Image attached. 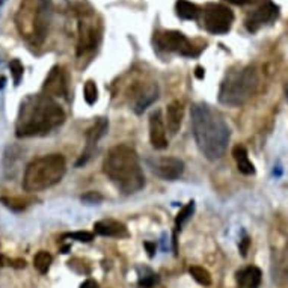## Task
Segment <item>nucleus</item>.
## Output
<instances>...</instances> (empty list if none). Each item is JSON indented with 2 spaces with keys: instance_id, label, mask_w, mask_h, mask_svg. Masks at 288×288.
<instances>
[{
  "instance_id": "obj_1",
  "label": "nucleus",
  "mask_w": 288,
  "mask_h": 288,
  "mask_svg": "<svg viewBox=\"0 0 288 288\" xmlns=\"http://www.w3.org/2000/svg\"><path fill=\"white\" fill-rule=\"evenodd\" d=\"M65 113L62 107L45 94L26 97L20 106L15 134L18 137L45 136L62 126Z\"/></svg>"
},
{
  "instance_id": "obj_2",
  "label": "nucleus",
  "mask_w": 288,
  "mask_h": 288,
  "mask_svg": "<svg viewBox=\"0 0 288 288\" xmlns=\"http://www.w3.org/2000/svg\"><path fill=\"white\" fill-rule=\"evenodd\" d=\"M192 128L199 151L208 160H218L224 156L231 131L218 110L204 103L193 104Z\"/></svg>"
},
{
  "instance_id": "obj_3",
  "label": "nucleus",
  "mask_w": 288,
  "mask_h": 288,
  "mask_svg": "<svg viewBox=\"0 0 288 288\" xmlns=\"http://www.w3.org/2000/svg\"><path fill=\"white\" fill-rule=\"evenodd\" d=\"M103 171L119 192L131 195L145 186V175L136 151L128 145L113 147L103 163Z\"/></svg>"
},
{
  "instance_id": "obj_4",
  "label": "nucleus",
  "mask_w": 288,
  "mask_h": 288,
  "mask_svg": "<svg viewBox=\"0 0 288 288\" xmlns=\"http://www.w3.org/2000/svg\"><path fill=\"white\" fill-rule=\"evenodd\" d=\"M15 21L23 38L33 45L42 44L52 21L50 0H25L18 9Z\"/></svg>"
},
{
  "instance_id": "obj_5",
  "label": "nucleus",
  "mask_w": 288,
  "mask_h": 288,
  "mask_svg": "<svg viewBox=\"0 0 288 288\" xmlns=\"http://www.w3.org/2000/svg\"><path fill=\"white\" fill-rule=\"evenodd\" d=\"M66 171V163L61 154H49L31 161L23 178V189L26 192H41L58 184Z\"/></svg>"
},
{
  "instance_id": "obj_6",
  "label": "nucleus",
  "mask_w": 288,
  "mask_h": 288,
  "mask_svg": "<svg viewBox=\"0 0 288 288\" xmlns=\"http://www.w3.org/2000/svg\"><path fill=\"white\" fill-rule=\"evenodd\" d=\"M256 85L258 79L255 71L251 68L231 73L221 86L219 101L229 106H238L255 92Z\"/></svg>"
},
{
  "instance_id": "obj_7",
  "label": "nucleus",
  "mask_w": 288,
  "mask_h": 288,
  "mask_svg": "<svg viewBox=\"0 0 288 288\" xmlns=\"http://www.w3.org/2000/svg\"><path fill=\"white\" fill-rule=\"evenodd\" d=\"M204 28L213 35L228 33L234 23V12L222 3H207L204 8Z\"/></svg>"
},
{
  "instance_id": "obj_8",
  "label": "nucleus",
  "mask_w": 288,
  "mask_h": 288,
  "mask_svg": "<svg viewBox=\"0 0 288 288\" xmlns=\"http://www.w3.org/2000/svg\"><path fill=\"white\" fill-rule=\"evenodd\" d=\"M156 44L157 47L164 52H174L181 56H198L199 52L195 50L193 44L183 35L177 31H169V32H160L156 35Z\"/></svg>"
},
{
  "instance_id": "obj_9",
  "label": "nucleus",
  "mask_w": 288,
  "mask_h": 288,
  "mask_svg": "<svg viewBox=\"0 0 288 288\" xmlns=\"http://www.w3.org/2000/svg\"><path fill=\"white\" fill-rule=\"evenodd\" d=\"M279 15V6L273 2L266 0L262 2L254 12H251L246 18V28L249 32H256L261 26L275 21Z\"/></svg>"
},
{
  "instance_id": "obj_10",
  "label": "nucleus",
  "mask_w": 288,
  "mask_h": 288,
  "mask_svg": "<svg viewBox=\"0 0 288 288\" xmlns=\"http://www.w3.org/2000/svg\"><path fill=\"white\" fill-rule=\"evenodd\" d=\"M100 38V31L97 29L94 20L89 15H85L83 20L79 21V42H77V55L82 56L97 47Z\"/></svg>"
},
{
  "instance_id": "obj_11",
  "label": "nucleus",
  "mask_w": 288,
  "mask_h": 288,
  "mask_svg": "<svg viewBox=\"0 0 288 288\" xmlns=\"http://www.w3.org/2000/svg\"><path fill=\"white\" fill-rule=\"evenodd\" d=\"M42 92L49 97H66L68 95V83L65 71L61 66H53L49 73L44 85Z\"/></svg>"
},
{
  "instance_id": "obj_12",
  "label": "nucleus",
  "mask_w": 288,
  "mask_h": 288,
  "mask_svg": "<svg viewBox=\"0 0 288 288\" xmlns=\"http://www.w3.org/2000/svg\"><path fill=\"white\" fill-rule=\"evenodd\" d=\"M107 128H109V121L106 118H100L95 124L86 131V148L82 153V157L77 160L76 166H82V164H85L86 161L89 160V157L92 156L94 148L97 147L98 140L106 134Z\"/></svg>"
},
{
  "instance_id": "obj_13",
  "label": "nucleus",
  "mask_w": 288,
  "mask_h": 288,
  "mask_svg": "<svg viewBox=\"0 0 288 288\" xmlns=\"http://www.w3.org/2000/svg\"><path fill=\"white\" fill-rule=\"evenodd\" d=\"M153 171L163 180L174 181L183 175L184 163L177 157H164L156 161V164L153 166Z\"/></svg>"
},
{
  "instance_id": "obj_14",
  "label": "nucleus",
  "mask_w": 288,
  "mask_h": 288,
  "mask_svg": "<svg viewBox=\"0 0 288 288\" xmlns=\"http://www.w3.org/2000/svg\"><path fill=\"white\" fill-rule=\"evenodd\" d=\"M150 140L156 150L167 148L166 127H164V119L161 116L160 110H154L150 115Z\"/></svg>"
},
{
  "instance_id": "obj_15",
  "label": "nucleus",
  "mask_w": 288,
  "mask_h": 288,
  "mask_svg": "<svg viewBox=\"0 0 288 288\" xmlns=\"http://www.w3.org/2000/svg\"><path fill=\"white\" fill-rule=\"evenodd\" d=\"M159 98V86L156 83H150L145 88H142L139 91V94L136 95L134 104H133V110L140 115L148 106H151L156 100Z\"/></svg>"
},
{
  "instance_id": "obj_16",
  "label": "nucleus",
  "mask_w": 288,
  "mask_h": 288,
  "mask_svg": "<svg viewBox=\"0 0 288 288\" xmlns=\"http://www.w3.org/2000/svg\"><path fill=\"white\" fill-rule=\"evenodd\" d=\"M94 231L98 235H104V237H127L128 231L126 225L113 221V219H106V221H100L94 224Z\"/></svg>"
},
{
  "instance_id": "obj_17",
  "label": "nucleus",
  "mask_w": 288,
  "mask_h": 288,
  "mask_svg": "<svg viewBox=\"0 0 288 288\" xmlns=\"http://www.w3.org/2000/svg\"><path fill=\"white\" fill-rule=\"evenodd\" d=\"M183 116H184V109L183 104L175 100L172 103L167 104L166 109V123H167V128L172 134H177L181 128V123H183Z\"/></svg>"
},
{
  "instance_id": "obj_18",
  "label": "nucleus",
  "mask_w": 288,
  "mask_h": 288,
  "mask_svg": "<svg viewBox=\"0 0 288 288\" xmlns=\"http://www.w3.org/2000/svg\"><path fill=\"white\" fill-rule=\"evenodd\" d=\"M273 275L275 281H279L281 278L288 279V242L282 245V248L276 249L273 252Z\"/></svg>"
},
{
  "instance_id": "obj_19",
  "label": "nucleus",
  "mask_w": 288,
  "mask_h": 288,
  "mask_svg": "<svg viewBox=\"0 0 288 288\" xmlns=\"http://www.w3.org/2000/svg\"><path fill=\"white\" fill-rule=\"evenodd\" d=\"M261 270L255 266L245 267L237 272L238 288H258L261 284Z\"/></svg>"
},
{
  "instance_id": "obj_20",
  "label": "nucleus",
  "mask_w": 288,
  "mask_h": 288,
  "mask_svg": "<svg viewBox=\"0 0 288 288\" xmlns=\"http://www.w3.org/2000/svg\"><path fill=\"white\" fill-rule=\"evenodd\" d=\"M232 156H234V160L237 161V167L242 174H245V175L255 174V167H254L252 161L249 160L248 151L243 145H235L232 150Z\"/></svg>"
},
{
  "instance_id": "obj_21",
  "label": "nucleus",
  "mask_w": 288,
  "mask_h": 288,
  "mask_svg": "<svg viewBox=\"0 0 288 288\" xmlns=\"http://www.w3.org/2000/svg\"><path fill=\"white\" fill-rule=\"evenodd\" d=\"M175 12L181 20H196L199 15V8L189 0H177Z\"/></svg>"
},
{
  "instance_id": "obj_22",
  "label": "nucleus",
  "mask_w": 288,
  "mask_h": 288,
  "mask_svg": "<svg viewBox=\"0 0 288 288\" xmlns=\"http://www.w3.org/2000/svg\"><path fill=\"white\" fill-rule=\"evenodd\" d=\"M52 261H53V256L50 255L49 252L45 251H39L35 258H33V266L35 269L39 272V273H47L50 266H52Z\"/></svg>"
},
{
  "instance_id": "obj_23",
  "label": "nucleus",
  "mask_w": 288,
  "mask_h": 288,
  "mask_svg": "<svg viewBox=\"0 0 288 288\" xmlns=\"http://www.w3.org/2000/svg\"><path fill=\"white\" fill-rule=\"evenodd\" d=\"M189 273L193 279L199 284V285H204V287H208L211 284V276L208 273V270H205L204 267H199V266H192L189 269Z\"/></svg>"
},
{
  "instance_id": "obj_24",
  "label": "nucleus",
  "mask_w": 288,
  "mask_h": 288,
  "mask_svg": "<svg viewBox=\"0 0 288 288\" xmlns=\"http://www.w3.org/2000/svg\"><path fill=\"white\" fill-rule=\"evenodd\" d=\"M193 211H195V202L190 201L186 207H183V210L178 213V216H177V219H175V225H177V228L178 229H181V226L186 224L189 219H190V216L193 214Z\"/></svg>"
},
{
  "instance_id": "obj_25",
  "label": "nucleus",
  "mask_w": 288,
  "mask_h": 288,
  "mask_svg": "<svg viewBox=\"0 0 288 288\" xmlns=\"http://www.w3.org/2000/svg\"><path fill=\"white\" fill-rule=\"evenodd\" d=\"M159 282V276L153 273L150 269H145V273L139 278V285L142 288H153Z\"/></svg>"
},
{
  "instance_id": "obj_26",
  "label": "nucleus",
  "mask_w": 288,
  "mask_h": 288,
  "mask_svg": "<svg viewBox=\"0 0 288 288\" xmlns=\"http://www.w3.org/2000/svg\"><path fill=\"white\" fill-rule=\"evenodd\" d=\"M83 92H85V101L88 104H94L97 100H98V89H97V85L92 80H89V82L85 83Z\"/></svg>"
},
{
  "instance_id": "obj_27",
  "label": "nucleus",
  "mask_w": 288,
  "mask_h": 288,
  "mask_svg": "<svg viewBox=\"0 0 288 288\" xmlns=\"http://www.w3.org/2000/svg\"><path fill=\"white\" fill-rule=\"evenodd\" d=\"M9 69H11V74H12V77H14V83H15V85H20V80H21L23 71H25L23 64H21L18 59H12V61L9 62Z\"/></svg>"
},
{
  "instance_id": "obj_28",
  "label": "nucleus",
  "mask_w": 288,
  "mask_h": 288,
  "mask_svg": "<svg viewBox=\"0 0 288 288\" xmlns=\"http://www.w3.org/2000/svg\"><path fill=\"white\" fill-rule=\"evenodd\" d=\"M64 237L66 238H73V240H77V242H82V243H89L94 240V234L92 232H88V231H76V232H69V234H65Z\"/></svg>"
},
{
  "instance_id": "obj_29",
  "label": "nucleus",
  "mask_w": 288,
  "mask_h": 288,
  "mask_svg": "<svg viewBox=\"0 0 288 288\" xmlns=\"http://www.w3.org/2000/svg\"><path fill=\"white\" fill-rule=\"evenodd\" d=\"M82 201L83 202H88V204H98L103 201V196L97 192H88L82 196Z\"/></svg>"
},
{
  "instance_id": "obj_30",
  "label": "nucleus",
  "mask_w": 288,
  "mask_h": 288,
  "mask_svg": "<svg viewBox=\"0 0 288 288\" xmlns=\"http://www.w3.org/2000/svg\"><path fill=\"white\" fill-rule=\"evenodd\" d=\"M249 246H251V240H249V237H243V240L240 242V252H242V255L243 256L248 255Z\"/></svg>"
},
{
  "instance_id": "obj_31",
  "label": "nucleus",
  "mask_w": 288,
  "mask_h": 288,
  "mask_svg": "<svg viewBox=\"0 0 288 288\" xmlns=\"http://www.w3.org/2000/svg\"><path fill=\"white\" fill-rule=\"evenodd\" d=\"M143 246H145V249H147V252H148V256L153 258V256H154V252H156V245L151 243V242H145Z\"/></svg>"
},
{
  "instance_id": "obj_32",
  "label": "nucleus",
  "mask_w": 288,
  "mask_h": 288,
  "mask_svg": "<svg viewBox=\"0 0 288 288\" xmlns=\"http://www.w3.org/2000/svg\"><path fill=\"white\" fill-rule=\"evenodd\" d=\"M80 288H98V284H97L94 279H88V281H85V282L80 285Z\"/></svg>"
},
{
  "instance_id": "obj_33",
  "label": "nucleus",
  "mask_w": 288,
  "mask_h": 288,
  "mask_svg": "<svg viewBox=\"0 0 288 288\" xmlns=\"http://www.w3.org/2000/svg\"><path fill=\"white\" fill-rule=\"evenodd\" d=\"M195 76H196V79H204V76H205V73H204V68L202 66H196L195 68Z\"/></svg>"
},
{
  "instance_id": "obj_34",
  "label": "nucleus",
  "mask_w": 288,
  "mask_h": 288,
  "mask_svg": "<svg viewBox=\"0 0 288 288\" xmlns=\"http://www.w3.org/2000/svg\"><path fill=\"white\" fill-rule=\"evenodd\" d=\"M228 3H232V5H248V3H252L254 0H226Z\"/></svg>"
},
{
  "instance_id": "obj_35",
  "label": "nucleus",
  "mask_w": 288,
  "mask_h": 288,
  "mask_svg": "<svg viewBox=\"0 0 288 288\" xmlns=\"http://www.w3.org/2000/svg\"><path fill=\"white\" fill-rule=\"evenodd\" d=\"M5 82H6V79H5V77H0V89L5 86Z\"/></svg>"
},
{
  "instance_id": "obj_36",
  "label": "nucleus",
  "mask_w": 288,
  "mask_h": 288,
  "mask_svg": "<svg viewBox=\"0 0 288 288\" xmlns=\"http://www.w3.org/2000/svg\"><path fill=\"white\" fill-rule=\"evenodd\" d=\"M3 2H5V0H0V6H2V3H3Z\"/></svg>"
}]
</instances>
